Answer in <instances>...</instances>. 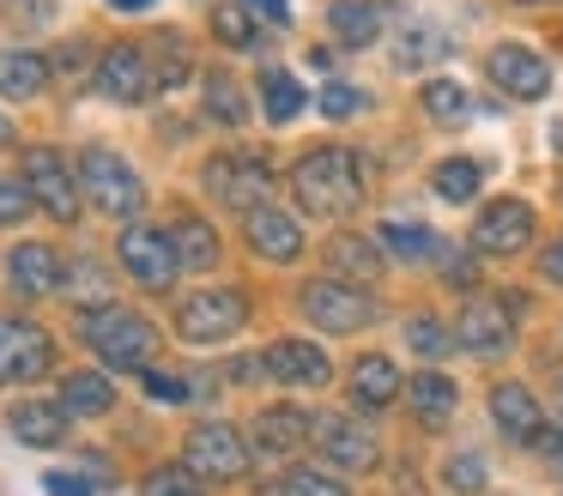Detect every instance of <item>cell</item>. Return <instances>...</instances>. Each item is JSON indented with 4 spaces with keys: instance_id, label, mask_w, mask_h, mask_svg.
I'll list each match as a JSON object with an SVG mask.
<instances>
[{
    "instance_id": "6da1fadb",
    "label": "cell",
    "mask_w": 563,
    "mask_h": 496,
    "mask_svg": "<svg viewBox=\"0 0 563 496\" xmlns=\"http://www.w3.org/2000/svg\"><path fill=\"white\" fill-rule=\"evenodd\" d=\"M291 194L297 212L309 218H352L357 200H364V157L352 145H316L291 164Z\"/></svg>"
},
{
    "instance_id": "7a4b0ae2",
    "label": "cell",
    "mask_w": 563,
    "mask_h": 496,
    "mask_svg": "<svg viewBox=\"0 0 563 496\" xmlns=\"http://www.w3.org/2000/svg\"><path fill=\"white\" fill-rule=\"evenodd\" d=\"M79 339H86L110 370H140L146 375L152 357H158V327H152L140 309H122V302L79 315Z\"/></svg>"
},
{
    "instance_id": "3957f363",
    "label": "cell",
    "mask_w": 563,
    "mask_h": 496,
    "mask_svg": "<svg viewBox=\"0 0 563 496\" xmlns=\"http://www.w3.org/2000/svg\"><path fill=\"white\" fill-rule=\"evenodd\" d=\"M74 169H79V194H86L103 218H115V224H134L140 218V206H146V181L134 176V164H128L122 152H110V145H86Z\"/></svg>"
},
{
    "instance_id": "277c9868",
    "label": "cell",
    "mask_w": 563,
    "mask_h": 496,
    "mask_svg": "<svg viewBox=\"0 0 563 496\" xmlns=\"http://www.w3.org/2000/svg\"><path fill=\"white\" fill-rule=\"evenodd\" d=\"M243 321H249V297L231 285L195 290V297L176 302V339H188V345H224L231 333H243Z\"/></svg>"
},
{
    "instance_id": "5b68a950",
    "label": "cell",
    "mask_w": 563,
    "mask_h": 496,
    "mask_svg": "<svg viewBox=\"0 0 563 496\" xmlns=\"http://www.w3.org/2000/svg\"><path fill=\"white\" fill-rule=\"evenodd\" d=\"M115 261H122V273L134 278L140 290H170L176 273H183L176 242H170L164 224H122V236H115Z\"/></svg>"
},
{
    "instance_id": "8992f818",
    "label": "cell",
    "mask_w": 563,
    "mask_h": 496,
    "mask_svg": "<svg viewBox=\"0 0 563 496\" xmlns=\"http://www.w3.org/2000/svg\"><path fill=\"white\" fill-rule=\"evenodd\" d=\"M207 194L212 200H224L231 212H255V206H267V194H273V169H267V157H255V152H219V157H207Z\"/></svg>"
},
{
    "instance_id": "52a82bcc",
    "label": "cell",
    "mask_w": 563,
    "mask_h": 496,
    "mask_svg": "<svg viewBox=\"0 0 563 496\" xmlns=\"http://www.w3.org/2000/svg\"><path fill=\"white\" fill-rule=\"evenodd\" d=\"M19 176H25V188H31V200L43 206L49 218H62V224H74L79 218V169L67 164L55 145H31L25 152V164H19Z\"/></svg>"
},
{
    "instance_id": "ba28073f",
    "label": "cell",
    "mask_w": 563,
    "mask_h": 496,
    "mask_svg": "<svg viewBox=\"0 0 563 496\" xmlns=\"http://www.w3.org/2000/svg\"><path fill=\"white\" fill-rule=\"evenodd\" d=\"M183 466L195 472V478L231 484V478H243V472H249V442L231 430V423L207 418V423H195V430H188V442H183Z\"/></svg>"
},
{
    "instance_id": "9c48e42d",
    "label": "cell",
    "mask_w": 563,
    "mask_h": 496,
    "mask_svg": "<svg viewBox=\"0 0 563 496\" xmlns=\"http://www.w3.org/2000/svg\"><path fill=\"white\" fill-rule=\"evenodd\" d=\"M55 370V339L37 321H19V315H0V387L19 382H43Z\"/></svg>"
},
{
    "instance_id": "30bf717a",
    "label": "cell",
    "mask_w": 563,
    "mask_h": 496,
    "mask_svg": "<svg viewBox=\"0 0 563 496\" xmlns=\"http://www.w3.org/2000/svg\"><path fill=\"white\" fill-rule=\"evenodd\" d=\"M297 302H303V315L321 333H357V327L376 321V297L357 285H340V278H309Z\"/></svg>"
},
{
    "instance_id": "8fae6325",
    "label": "cell",
    "mask_w": 563,
    "mask_h": 496,
    "mask_svg": "<svg viewBox=\"0 0 563 496\" xmlns=\"http://www.w3.org/2000/svg\"><path fill=\"white\" fill-rule=\"evenodd\" d=\"M91 79H98V91L110 97V103H146V97L164 91L146 43H115V48H103Z\"/></svg>"
},
{
    "instance_id": "7c38bea8",
    "label": "cell",
    "mask_w": 563,
    "mask_h": 496,
    "mask_svg": "<svg viewBox=\"0 0 563 496\" xmlns=\"http://www.w3.org/2000/svg\"><path fill=\"white\" fill-rule=\"evenodd\" d=\"M485 79L497 85L503 97H515V103H539V97H551V67H545V55H533L527 43H497L490 48Z\"/></svg>"
},
{
    "instance_id": "4fadbf2b",
    "label": "cell",
    "mask_w": 563,
    "mask_h": 496,
    "mask_svg": "<svg viewBox=\"0 0 563 496\" xmlns=\"http://www.w3.org/2000/svg\"><path fill=\"white\" fill-rule=\"evenodd\" d=\"M533 206L527 200H515V194H503V200H490V206H478V218H473V249L478 254H521L527 242H533Z\"/></svg>"
},
{
    "instance_id": "5bb4252c",
    "label": "cell",
    "mask_w": 563,
    "mask_h": 496,
    "mask_svg": "<svg viewBox=\"0 0 563 496\" xmlns=\"http://www.w3.org/2000/svg\"><path fill=\"white\" fill-rule=\"evenodd\" d=\"M509 339H515V302L509 297H473L461 315V327H454V345L478 351V357L509 351Z\"/></svg>"
},
{
    "instance_id": "9a60e30c",
    "label": "cell",
    "mask_w": 563,
    "mask_h": 496,
    "mask_svg": "<svg viewBox=\"0 0 563 496\" xmlns=\"http://www.w3.org/2000/svg\"><path fill=\"white\" fill-rule=\"evenodd\" d=\"M316 442L328 454V466H340V472H376V460H382V442L364 418H328V423L316 418Z\"/></svg>"
},
{
    "instance_id": "2e32d148",
    "label": "cell",
    "mask_w": 563,
    "mask_h": 496,
    "mask_svg": "<svg viewBox=\"0 0 563 496\" xmlns=\"http://www.w3.org/2000/svg\"><path fill=\"white\" fill-rule=\"evenodd\" d=\"M261 375H273V382H285V387H321L333 375V363L316 339H273V345L261 351Z\"/></svg>"
},
{
    "instance_id": "e0dca14e",
    "label": "cell",
    "mask_w": 563,
    "mask_h": 496,
    "mask_svg": "<svg viewBox=\"0 0 563 496\" xmlns=\"http://www.w3.org/2000/svg\"><path fill=\"white\" fill-rule=\"evenodd\" d=\"M249 442H255L261 460H291L297 448L316 442V418L303 406H267V411H255V436Z\"/></svg>"
},
{
    "instance_id": "ac0fdd59",
    "label": "cell",
    "mask_w": 563,
    "mask_h": 496,
    "mask_svg": "<svg viewBox=\"0 0 563 496\" xmlns=\"http://www.w3.org/2000/svg\"><path fill=\"white\" fill-rule=\"evenodd\" d=\"M243 236L261 261H279V266H291L297 254H303V224H297L291 212H279V206H255V212L243 218Z\"/></svg>"
},
{
    "instance_id": "d6986e66",
    "label": "cell",
    "mask_w": 563,
    "mask_h": 496,
    "mask_svg": "<svg viewBox=\"0 0 563 496\" xmlns=\"http://www.w3.org/2000/svg\"><path fill=\"white\" fill-rule=\"evenodd\" d=\"M382 266H388V254H382L376 236H364V230H340V236H328V273L340 278V285H376Z\"/></svg>"
},
{
    "instance_id": "ffe728a7",
    "label": "cell",
    "mask_w": 563,
    "mask_h": 496,
    "mask_svg": "<svg viewBox=\"0 0 563 496\" xmlns=\"http://www.w3.org/2000/svg\"><path fill=\"white\" fill-rule=\"evenodd\" d=\"M62 278H67V266L49 242H19V249L7 254V285H13L19 297H55Z\"/></svg>"
},
{
    "instance_id": "44dd1931",
    "label": "cell",
    "mask_w": 563,
    "mask_h": 496,
    "mask_svg": "<svg viewBox=\"0 0 563 496\" xmlns=\"http://www.w3.org/2000/svg\"><path fill=\"white\" fill-rule=\"evenodd\" d=\"M490 418H497V430L509 436V442H527V448H533L539 430H545V411H539L533 387H521V382L490 387Z\"/></svg>"
},
{
    "instance_id": "7402d4cb",
    "label": "cell",
    "mask_w": 563,
    "mask_h": 496,
    "mask_svg": "<svg viewBox=\"0 0 563 496\" xmlns=\"http://www.w3.org/2000/svg\"><path fill=\"white\" fill-rule=\"evenodd\" d=\"M67 423L74 418L62 411V399H19V406L7 411V430H13L25 448H62Z\"/></svg>"
},
{
    "instance_id": "603a6c76",
    "label": "cell",
    "mask_w": 563,
    "mask_h": 496,
    "mask_svg": "<svg viewBox=\"0 0 563 496\" xmlns=\"http://www.w3.org/2000/svg\"><path fill=\"white\" fill-rule=\"evenodd\" d=\"M49 91V55L37 48H0V97L7 103H31Z\"/></svg>"
},
{
    "instance_id": "cb8c5ba5",
    "label": "cell",
    "mask_w": 563,
    "mask_h": 496,
    "mask_svg": "<svg viewBox=\"0 0 563 496\" xmlns=\"http://www.w3.org/2000/svg\"><path fill=\"white\" fill-rule=\"evenodd\" d=\"M170 242H176L183 273H212V266H219V230H212L200 212H176L170 218Z\"/></svg>"
},
{
    "instance_id": "d4e9b609",
    "label": "cell",
    "mask_w": 563,
    "mask_h": 496,
    "mask_svg": "<svg viewBox=\"0 0 563 496\" xmlns=\"http://www.w3.org/2000/svg\"><path fill=\"white\" fill-rule=\"evenodd\" d=\"M406 399H412V418L424 423V430H442V423L454 418V406H461V387L442 370H418L412 387H406Z\"/></svg>"
},
{
    "instance_id": "484cf974",
    "label": "cell",
    "mask_w": 563,
    "mask_h": 496,
    "mask_svg": "<svg viewBox=\"0 0 563 496\" xmlns=\"http://www.w3.org/2000/svg\"><path fill=\"white\" fill-rule=\"evenodd\" d=\"M454 55V36L442 31V24H406L400 31V43H394V67H406V73H424V67H437V60H449Z\"/></svg>"
},
{
    "instance_id": "4316f807",
    "label": "cell",
    "mask_w": 563,
    "mask_h": 496,
    "mask_svg": "<svg viewBox=\"0 0 563 496\" xmlns=\"http://www.w3.org/2000/svg\"><path fill=\"white\" fill-rule=\"evenodd\" d=\"M115 406V387L103 370H74L62 382V411L67 418H103V411Z\"/></svg>"
},
{
    "instance_id": "83f0119b",
    "label": "cell",
    "mask_w": 563,
    "mask_h": 496,
    "mask_svg": "<svg viewBox=\"0 0 563 496\" xmlns=\"http://www.w3.org/2000/svg\"><path fill=\"white\" fill-rule=\"evenodd\" d=\"M418 103H424V115L437 121V128H466V121L478 115L473 91H466L461 79H424V91H418Z\"/></svg>"
},
{
    "instance_id": "f1b7e54d",
    "label": "cell",
    "mask_w": 563,
    "mask_h": 496,
    "mask_svg": "<svg viewBox=\"0 0 563 496\" xmlns=\"http://www.w3.org/2000/svg\"><path fill=\"white\" fill-rule=\"evenodd\" d=\"M352 399L369 411L394 406V399H400V370H394V357H357L352 363Z\"/></svg>"
},
{
    "instance_id": "f546056e",
    "label": "cell",
    "mask_w": 563,
    "mask_h": 496,
    "mask_svg": "<svg viewBox=\"0 0 563 496\" xmlns=\"http://www.w3.org/2000/svg\"><path fill=\"white\" fill-rule=\"evenodd\" d=\"M328 31L340 36L345 48H369L382 36V12L369 0H333L328 7Z\"/></svg>"
},
{
    "instance_id": "4dcf8cb0",
    "label": "cell",
    "mask_w": 563,
    "mask_h": 496,
    "mask_svg": "<svg viewBox=\"0 0 563 496\" xmlns=\"http://www.w3.org/2000/svg\"><path fill=\"white\" fill-rule=\"evenodd\" d=\"M303 85H297V73H285V67H267L261 73V109H267V121L273 128H285V121H297L303 115Z\"/></svg>"
},
{
    "instance_id": "1f68e13d",
    "label": "cell",
    "mask_w": 563,
    "mask_h": 496,
    "mask_svg": "<svg viewBox=\"0 0 563 496\" xmlns=\"http://www.w3.org/2000/svg\"><path fill=\"white\" fill-rule=\"evenodd\" d=\"M430 188H437V200L466 206V200H478V188H485V169H478L473 157H442L437 176H430Z\"/></svg>"
},
{
    "instance_id": "d6a6232c",
    "label": "cell",
    "mask_w": 563,
    "mask_h": 496,
    "mask_svg": "<svg viewBox=\"0 0 563 496\" xmlns=\"http://www.w3.org/2000/svg\"><path fill=\"white\" fill-rule=\"evenodd\" d=\"M376 242H382V254H400V261H430V254H442L437 249V236H430L424 224H406V218H388V224L376 230Z\"/></svg>"
},
{
    "instance_id": "836d02e7",
    "label": "cell",
    "mask_w": 563,
    "mask_h": 496,
    "mask_svg": "<svg viewBox=\"0 0 563 496\" xmlns=\"http://www.w3.org/2000/svg\"><path fill=\"white\" fill-rule=\"evenodd\" d=\"M62 290H67V297H74L86 315H91V309H110V273H103V266L91 261V254H86V261H74V266H67Z\"/></svg>"
},
{
    "instance_id": "e575fe53",
    "label": "cell",
    "mask_w": 563,
    "mask_h": 496,
    "mask_svg": "<svg viewBox=\"0 0 563 496\" xmlns=\"http://www.w3.org/2000/svg\"><path fill=\"white\" fill-rule=\"evenodd\" d=\"M200 103H207V115L224 121V128H243V121H249V103H243V91H236L231 73H207V85H200Z\"/></svg>"
},
{
    "instance_id": "d590c367",
    "label": "cell",
    "mask_w": 563,
    "mask_h": 496,
    "mask_svg": "<svg viewBox=\"0 0 563 496\" xmlns=\"http://www.w3.org/2000/svg\"><path fill=\"white\" fill-rule=\"evenodd\" d=\"M406 345H412L424 363H437V357H449V351H454V333L437 321V315H412V321H406Z\"/></svg>"
},
{
    "instance_id": "8d00e7d4",
    "label": "cell",
    "mask_w": 563,
    "mask_h": 496,
    "mask_svg": "<svg viewBox=\"0 0 563 496\" xmlns=\"http://www.w3.org/2000/svg\"><path fill=\"white\" fill-rule=\"evenodd\" d=\"M212 36H219L224 48H255L261 43V24L231 0V7H212Z\"/></svg>"
},
{
    "instance_id": "74e56055",
    "label": "cell",
    "mask_w": 563,
    "mask_h": 496,
    "mask_svg": "<svg viewBox=\"0 0 563 496\" xmlns=\"http://www.w3.org/2000/svg\"><path fill=\"white\" fill-rule=\"evenodd\" d=\"M316 109L328 121H345V115H357V109H369V97L357 91L352 79H328V85H321V97H316Z\"/></svg>"
},
{
    "instance_id": "f35d334b",
    "label": "cell",
    "mask_w": 563,
    "mask_h": 496,
    "mask_svg": "<svg viewBox=\"0 0 563 496\" xmlns=\"http://www.w3.org/2000/svg\"><path fill=\"white\" fill-rule=\"evenodd\" d=\"M279 496H345V484L333 478V472H321V466H291L285 484H279Z\"/></svg>"
},
{
    "instance_id": "ab89813d",
    "label": "cell",
    "mask_w": 563,
    "mask_h": 496,
    "mask_svg": "<svg viewBox=\"0 0 563 496\" xmlns=\"http://www.w3.org/2000/svg\"><path fill=\"white\" fill-rule=\"evenodd\" d=\"M140 496H207V491H200V478L188 466H152Z\"/></svg>"
},
{
    "instance_id": "60d3db41",
    "label": "cell",
    "mask_w": 563,
    "mask_h": 496,
    "mask_svg": "<svg viewBox=\"0 0 563 496\" xmlns=\"http://www.w3.org/2000/svg\"><path fill=\"white\" fill-rule=\"evenodd\" d=\"M442 478H449V491H466V496H478L490 484V472H485V454H449V466H442Z\"/></svg>"
},
{
    "instance_id": "b9f144b4",
    "label": "cell",
    "mask_w": 563,
    "mask_h": 496,
    "mask_svg": "<svg viewBox=\"0 0 563 496\" xmlns=\"http://www.w3.org/2000/svg\"><path fill=\"white\" fill-rule=\"evenodd\" d=\"M152 48V67H158V85L170 91V85H183V73H188V48L176 43V36H158V43H146Z\"/></svg>"
},
{
    "instance_id": "7bdbcfd3",
    "label": "cell",
    "mask_w": 563,
    "mask_h": 496,
    "mask_svg": "<svg viewBox=\"0 0 563 496\" xmlns=\"http://www.w3.org/2000/svg\"><path fill=\"white\" fill-rule=\"evenodd\" d=\"M0 19L13 31H43L55 19V0H0Z\"/></svg>"
},
{
    "instance_id": "ee69618b",
    "label": "cell",
    "mask_w": 563,
    "mask_h": 496,
    "mask_svg": "<svg viewBox=\"0 0 563 496\" xmlns=\"http://www.w3.org/2000/svg\"><path fill=\"white\" fill-rule=\"evenodd\" d=\"M31 188H25V176H0V224H25L31 218Z\"/></svg>"
},
{
    "instance_id": "f6af8a7d",
    "label": "cell",
    "mask_w": 563,
    "mask_h": 496,
    "mask_svg": "<svg viewBox=\"0 0 563 496\" xmlns=\"http://www.w3.org/2000/svg\"><path fill=\"white\" fill-rule=\"evenodd\" d=\"M533 454H539V466H545L551 478H563V423H545V430L533 436Z\"/></svg>"
},
{
    "instance_id": "bcb514c9",
    "label": "cell",
    "mask_w": 563,
    "mask_h": 496,
    "mask_svg": "<svg viewBox=\"0 0 563 496\" xmlns=\"http://www.w3.org/2000/svg\"><path fill=\"white\" fill-rule=\"evenodd\" d=\"M236 7H243L255 24H273V31H285V24H291V0H236Z\"/></svg>"
},
{
    "instance_id": "7dc6e473",
    "label": "cell",
    "mask_w": 563,
    "mask_h": 496,
    "mask_svg": "<svg viewBox=\"0 0 563 496\" xmlns=\"http://www.w3.org/2000/svg\"><path fill=\"white\" fill-rule=\"evenodd\" d=\"M146 394L176 406V399H188V382H183V375H170V370H146Z\"/></svg>"
},
{
    "instance_id": "c3c4849f",
    "label": "cell",
    "mask_w": 563,
    "mask_h": 496,
    "mask_svg": "<svg viewBox=\"0 0 563 496\" xmlns=\"http://www.w3.org/2000/svg\"><path fill=\"white\" fill-rule=\"evenodd\" d=\"M43 491H49V496H91V484L74 478V472H49V478H43Z\"/></svg>"
},
{
    "instance_id": "681fc988",
    "label": "cell",
    "mask_w": 563,
    "mask_h": 496,
    "mask_svg": "<svg viewBox=\"0 0 563 496\" xmlns=\"http://www.w3.org/2000/svg\"><path fill=\"white\" fill-rule=\"evenodd\" d=\"M442 278H449L454 290H473L478 285V266L466 261V254H449V273H442Z\"/></svg>"
},
{
    "instance_id": "f907efd6",
    "label": "cell",
    "mask_w": 563,
    "mask_h": 496,
    "mask_svg": "<svg viewBox=\"0 0 563 496\" xmlns=\"http://www.w3.org/2000/svg\"><path fill=\"white\" fill-rule=\"evenodd\" d=\"M539 273H545L551 285H563V236H558V242H551V249H545V261H539Z\"/></svg>"
},
{
    "instance_id": "816d5d0a",
    "label": "cell",
    "mask_w": 563,
    "mask_h": 496,
    "mask_svg": "<svg viewBox=\"0 0 563 496\" xmlns=\"http://www.w3.org/2000/svg\"><path fill=\"white\" fill-rule=\"evenodd\" d=\"M110 7H115V12H146L152 0H110Z\"/></svg>"
},
{
    "instance_id": "f5cc1de1",
    "label": "cell",
    "mask_w": 563,
    "mask_h": 496,
    "mask_svg": "<svg viewBox=\"0 0 563 496\" xmlns=\"http://www.w3.org/2000/svg\"><path fill=\"white\" fill-rule=\"evenodd\" d=\"M0 140H13V128H7V115H0Z\"/></svg>"
},
{
    "instance_id": "db71d44e",
    "label": "cell",
    "mask_w": 563,
    "mask_h": 496,
    "mask_svg": "<svg viewBox=\"0 0 563 496\" xmlns=\"http://www.w3.org/2000/svg\"><path fill=\"white\" fill-rule=\"evenodd\" d=\"M369 7H406V0H369Z\"/></svg>"
},
{
    "instance_id": "11a10c76",
    "label": "cell",
    "mask_w": 563,
    "mask_h": 496,
    "mask_svg": "<svg viewBox=\"0 0 563 496\" xmlns=\"http://www.w3.org/2000/svg\"><path fill=\"white\" fill-rule=\"evenodd\" d=\"M558 411H563V375H558Z\"/></svg>"
},
{
    "instance_id": "9f6ffc18",
    "label": "cell",
    "mask_w": 563,
    "mask_h": 496,
    "mask_svg": "<svg viewBox=\"0 0 563 496\" xmlns=\"http://www.w3.org/2000/svg\"><path fill=\"white\" fill-rule=\"evenodd\" d=\"M521 7H551V0H521Z\"/></svg>"
}]
</instances>
